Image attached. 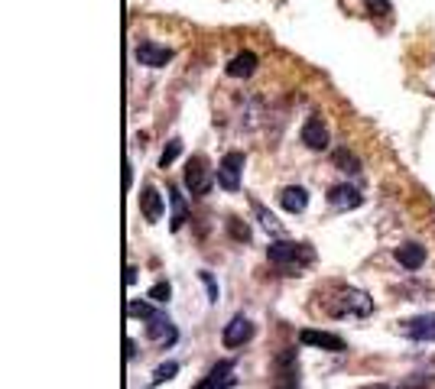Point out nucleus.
Returning a JSON list of instances; mask_svg holds the SVG:
<instances>
[{
	"label": "nucleus",
	"mask_w": 435,
	"mask_h": 389,
	"mask_svg": "<svg viewBox=\"0 0 435 389\" xmlns=\"http://www.w3.org/2000/svg\"><path fill=\"white\" fill-rule=\"evenodd\" d=\"M267 259L273 263V266H280L282 273L296 276L302 266H309L315 259L312 247L309 244H292V240H273V244L267 247Z\"/></svg>",
	"instance_id": "nucleus-1"
},
{
	"label": "nucleus",
	"mask_w": 435,
	"mask_h": 389,
	"mask_svg": "<svg viewBox=\"0 0 435 389\" xmlns=\"http://www.w3.org/2000/svg\"><path fill=\"white\" fill-rule=\"evenodd\" d=\"M127 312L130 315H140V318L146 321V337H150V341L163 344V347H172V344H176L179 331H176V325H172V321H169L163 312L150 308L146 302H130Z\"/></svg>",
	"instance_id": "nucleus-2"
},
{
	"label": "nucleus",
	"mask_w": 435,
	"mask_h": 389,
	"mask_svg": "<svg viewBox=\"0 0 435 389\" xmlns=\"http://www.w3.org/2000/svg\"><path fill=\"white\" fill-rule=\"evenodd\" d=\"M185 188L192 191V195H208L211 191V169H208L205 156H192L189 166H185Z\"/></svg>",
	"instance_id": "nucleus-3"
},
{
	"label": "nucleus",
	"mask_w": 435,
	"mask_h": 389,
	"mask_svg": "<svg viewBox=\"0 0 435 389\" xmlns=\"http://www.w3.org/2000/svg\"><path fill=\"white\" fill-rule=\"evenodd\" d=\"M133 59H137L140 65H146V69H163L166 62H172V49L160 46L153 39H143V43H137V49H133Z\"/></svg>",
	"instance_id": "nucleus-4"
},
{
	"label": "nucleus",
	"mask_w": 435,
	"mask_h": 389,
	"mask_svg": "<svg viewBox=\"0 0 435 389\" xmlns=\"http://www.w3.org/2000/svg\"><path fill=\"white\" fill-rule=\"evenodd\" d=\"M241 172H244V153H228L218 162V182L224 191H237L241 188Z\"/></svg>",
	"instance_id": "nucleus-5"
},
{
	"label": "nucleus",
	"mask_w": 435,
	"mask_h": 389,
	"mask_svg": "<svg viewBox=\"0 0 435 389\" xmlns=\"http://www.w3.org/2000/svg\"><path fill=\"white\" fill-rule=\"evenodd\" d=\"M250 337H253V321L244 318V315H234V318L224 325V331H221L224 347H241V344H247Z\"/></svg>",
	"instance_id": "nucleus-6"
},
{
	"label": "nucleus",
	"mask_w": 435,
	"mask_h": 389,
	"mask_svg": "<svg viewBox=\"0 0 435 389\" xmlns=\"http://www.w3.org/2000/svg\"><path fill=\"white\" fill-rule=\"evenodd\" d=\"M299 140H302L309 150L321 153V150H329V127H325L319 117H309V120L302 123V133H299Z\"/></svg>",
	"instance_id": "nucleus-7"
},
{
	"label": "nucleus",
	"mask_w": 435,
	"mask_h": 389,
	"mask_svg": "<svg viewBox=\"0 0 435 389\" xmlns=\"http://www.w3.org/2000/svg\"><path fill=\"white\" fill-rule=\"evenodd\" d=\"M329 205L338 211H351V208L364 205V195H360L354 185H331L329 188Z\"/></svg>",
	"instance_id": "nucleus-8"
},
{
	"label": "nucleus",
	"mask_w": 435,
	"mask_h": 389,
	"mask_svg": "<svg viewBox=\"0 0 435 389\" xmlns=\"http://www.w3.org/2000/svg\"><path fill=\"white\" fill-rule=\"evenodd\" d=\"M231 373H234V363H231V360H221V363L211 366V373H208L199 386H192V389H231L234 386V376Z\"/></svg>",
	"instance_id": "nucleus-9"
},
{
	"label": "nucleus",
	"mask_w": 435,
	"mask_h": 389,
	"mask_svg": "<svg viewBox=\"0 0 435 389\" xmlns=\"http://www.w3.org/2000/svg\"><path fill=\"white\" fill-rule=\"evenodd\" d=\"M403 334H409L412 341H435V315H416L403 321Z\"/></svg>",
	"instance_id": "nucleus-10"
},
{
	"label": "nucleus",
	"mask_w": 435,
	"mask_h": 389,
	"mask_svg": "<svg viewBox=\"0 0 435 389\" xmlns=\"http://www.w3.org/2000/svg\"><path fill=\"white\" fill-rule=\"evenodd\" d=\"M280 205H282V211L302 214L309 208V191L302 188V185H286V188L280 191Z\"/></svg>",
	"instance_id": "nucleus-11"
},
{
	"label": "nucleus",
	"mask_w": 435,
	"mask_h": 389,
	"mask_svg": "<svg viewBox=\"0 0 435 389\" xmlns=\"http://www.w3.org/2000/svg\"><path fill=\"white\" fill-rule=\"evenodd\" d=\"M140 211L146 221H160L163 218V195L156 191V185H143L140 188Z\"/></svg>",
	"instance_id": "nucleus-12"
},
{
	"label": "nucleus",
	"mask_w": 435,
	"mask_h": 389,
	"mask_svg": "<svg viewBox=\"0 0 435 389\" xmlns=\"http://www.w3.org/2000/svg\"><path fill=\"white\" fill-rule=\"evenodd\" d=\"M299 341L309 344V347H321V351H331V354H341L344 351V341L338 334H325V331H302Z\"/></svg>",
	"instance_id": "nucleus-13"
},
{
	"label": "nucleus",
	"mask_w": 435,
	"mask_h": 389,
	"mask_svg": "<svg viewBox=\"0 0 435 389\" xmlns=\"http://www.w3.org/2000/svg\"><path fill=\"white\" fill-rule=\"evenodd\" d=\"M397 263L403 269H419L422 263H426V247L422 244H403V247H397Z\"/></svg>",
	"instance_id": "nucleus-14"
},
{
	"label": "nucleus",
	"mask_w": 435,
	"mask_h": 389,
	"mask_svg": "<svg viewBox=\"0 0 435 389\" xmlns=\"http://www.w3.org/2000/svg\"><path fill=\"white\" fill-rule=\"evenodd\" d=\"M257 72V55L253 52H237L234 59L228 62V75L231 78H250Z\"/></svg>",
	"instance_id": "nucleus-15"
},
{
	"label": "nucleus",
	"mask_w": 435,
	"mask_h": 389,
	"mask_svg": "<svg viewBox=\"0 0 435 389\" xmlns=\"http://www.w3.org/2000/svg\"><path fill=\"white\" fill-rule=\"evenodd\" d=\"M169 208H172V214H169V227L182 230V224L189 221V211H185V201L176 188H169Z\"/></svg>",
	"instance_id": "nucleus-16"
},
{
	"label": "nucleus",
	"mask_w": 435,
	"mask_h": 389,
	"mask_svg": "<svg viewBox=\"0 0 435 389\" xmlns=\"http://www.w3.org/2000/svg\"><path fill=\"white\" fill-rule=\"evenodd\" d=\"M331 162H335L338 169H341V172H358L360 169V162H358V156L351 153V150H335V153H331Z\"/></svg>",
	"instance_id": "nucleus-17"
},
{
	"label": "nucleus",
	"mask_w": 435,
	"mask_h": 389,
	"mask_svg": "<svg viewBox=\"0 0 435 389\" xmlns=\"http://www.w3.org/2000/svg\"><path fill=\"white\" fill-rule=\"evenodd\" d=\"M348 312H354V315H370L374 312V302L364 295V292H348Z\"/></svg>",
	"instance_id": "nucleus-18"
},
{
	"label": "nucleus",
	"mask_w": 435,
	"mask_h": 389,
	"mask_svg": "<svg viewBox=\"0 0 435 389\" xmlns=\"http://www.w3.org/2000/svg\"><path fill=\"white\" fill-rule=\"evenodd\" d=\"M179 373V363L176 360H169V363H163V366H156V373H153V386H160V383H166V380H172V376Z\"/></svg>",
	"instance_id": "nucleus-19"
},
{
	"label": "nucleus",
	"mask_w": 435,
	"mask_h": 389,
	"mask_svg": "<svg viewBox=\"0 0 435 389\" xmlns=\"http://www.w3.org/2000/svg\"><path fill=\"white\" fill-rule=\"evenodd\" d=\"M179 153H182V140H169V146L163 150V156H160V166H163V169L172 166V162L179 159Z\"/></svg>",
	"instance_id": "nucleus-20"
},
{
	"label": "nucleus",
	"mask_w": 435,
	"mask_h": 389,
	"mask_svg": "<svg viewBox=\"0 0 435 389\" xmlns=\"http://www.w3.org/2000/svg\"><path fill=\"white\" fill-rule=\"evenodd\" d=\"M253 208H257V218H260V224H263V227H267L270 234H280V224H276V218H273V214H270L263 205H253Z\"/></svg>",
	"instance_id": "nucleus-21"
},
{
	"label": "nucleus",
	"mask_w": 435,
	"mask_h": 389,
	"mask_svg": "<svg viewBox=\"0 0 435 389\" xmlns=\"http://www.w3.org/2000/svg\"><path fill=\"white\" fill-rule=\"evenodd\" d=\"M150 298H153V302H169V283H160V286H153V289H150Z\"/></svg>",
	"instance_id": "nucleus-22"
},
{
	"label": "nucleus",
	"mask_w": 435,
	"mask_h": 389,
	"mask_svg": "<svg viewBox=\"0 0 435 389\" xmlns=\"http://www.w3.org/2000/svg\"><path fill=\"white\" fill-rule=\"evenodd\" d=\"M202 283L208 286V295H211V302H218V286H214L211 273H202Z\"/></svg>",
	"instance_id": "nucleus-23"
},
{
	"label": "nucleus",
	"mask_w": 435,
	"mask_h": 389,
	"mask_svg": "<svg viewBox=\"0 0 435 389\" xmlns=\"http://www.w3.org/2000/svg\"><path fill=\"white\" fill-rule=\"evenodd\" d=\"M367 7H370V13H390L387 0H367Z\"/></svg>",
	"instance_id": "nucleus-24"
},
{
	"label": "nucleus",
	"mask_w": 435,
	"mask_h": 389,
	"mask_svg": "<svg viewBox=\"0 0 435 389\" xmlns=\"http://www.w3.org/2000/svg\"><path fill=\"white\" fill-rule=\"evenodd\" d=\"M231 234H234L237 240H247V237H250V234H247V227H241L237 221H231Z\"/></svg>",
	"instance_id": "nucleus-25"
},
{
	"label": "nucleus",
	"mask_w": 435,
	"mask_h": 389,
	"mask_svg": "<svg viewBox=\"0 0 435 389\" xmlns=\"http://www.w3.org/2000/svg\"><path fill=\"white\" fill-rule=\"evenodd\" d=\"M400 389H426V380H409V383H403Z\"/></svg>",
	"instance_id": "nucleus-26"
}]
</instances>
